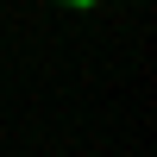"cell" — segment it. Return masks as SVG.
<instances>
[{
    "mask_svg": "<svg viewBox=\"0 0 157 157\" xmlns=\"http://www.w3.org/2000/svg\"><path fill=\"white\" fill-rule=\"evenodd\" d=\"M57 6H94V0H57Z\"/></svg>",
    "mask_w": 157,
    "mask_h": 157,
    "instance_id": "obj_1",
    "label": "cell"
}]
</instances>
